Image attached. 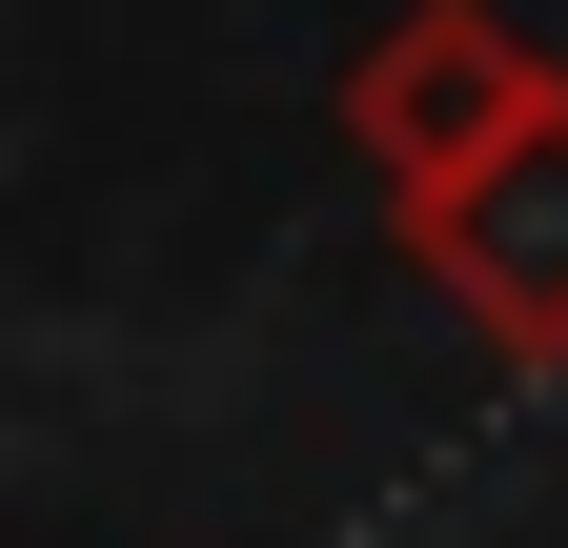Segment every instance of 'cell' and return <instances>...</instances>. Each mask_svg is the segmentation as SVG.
I'll use <instances>...</instances> for the list:
<instances>
[{
  "label": "cell",
  "instance_id": "cell-1",
  "mask_svg": "<svg viewBox=\"0 0 568 548\" xmlns=\"http://www.w3.org/2000/svg\"><path fill=\"white\" fill-rule=\"evenodd\" d=\"M406 264L467 305V346L508 366V386L568 366V82H548V102H528L447 203H406Z\"/></svg>",
  "mask_w": 568,
  "mask_h": 548
},
{
  "label": "cell",
  "instance_id": "cell-2",
  "mask_svg": "<svg viewBox=\"0 0 568 548\" xmlns=\"http://www.w3.org/2000/svg\"><path fill=\"white\" fill-rule=\"evenodd\" d=\"M568 82V61L528 41V21H487V0H406V21L345 61V143H366V183H386V224L406 203H447L487 143H508V122Z\"/></svg>",
  "mask_w": 568,
  "mask_h": 548
}]
</instances>
